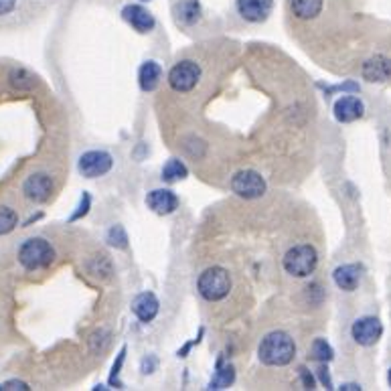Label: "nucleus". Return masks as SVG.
<instances>
[{
	"label": "nucleus",
	"instance_id": "f257e3e1",
	"mask_svg": "<svg viewBox=\"0 0 391 391\" xmlns=\"http://www.w3.org/2000/svg\"><path fill=\"white\" fill-rule=\"evenodd\" d=\"M296 355V345L294 338L290 337L284 331H272L266 337L262 338L258 357L260 361L267 367H284L288 363H292V359Z\"/></svg>",
	"mask_w": 391,
	"mask_h": 391
},
{
	"label": "nucleus",
	"instance_id": "f03ea898",
	"mask_svg": "<svg viewBox=\"0 0 391 391\" xmlns=\"http://www.w3.org/2000/svg\"><path fill=\"white\" fill-rule=\"evenodd\" d=\"M17 258L18 264L27 272H39L53 264L55 249L45 237H29L27 241L20 244Z\"/></svg>",
	"mask_w": 391,
	"mask_h": 391
},
{
	"label": "nucleus",
	"instance_id": "7ed1b4c3",
	"mask_svg": "<svg viewBox=\"0 0 391 391\" xmlns=\"http://www.w3.org/2000/svg\"><path fill=\"white\" fill-rule=\"evenodd\" d=\"M199 294L207 300V303H219L223 300L230 290H232V278H230V272L225 267H207L201 276H199Z\"/></svg>",
	"mask_w": 391,
	"mask_h": 391
},
{
	"label": "nucleus",
	"instance_id": "20e7f679",
	"mask_svg": "<svg viewBox=\"0 0 391 391\" xmlns=\"http://www.w3.org/2000/svg\"><path fill=\"white\" fill-rule=\"evenodd\" d=\"M319 266V253L308 244L294 246L286 251L284 270L294 278H308Z\"/></svg>",
	"mask_w": 391,
	"mask_h": 391
},
{
	"label": "nucleus",
	"instance_id": "39448f33",
	"mask_svg": "<svg viewBox=\"0 0 391 391\" xmlns=\"http://www.w3.org/2000/svg\"><path fill=\"white\" fill-rule=\"evenodd\" d=\"M199 79H201V67L195 61H189V59L178 61L168 73V86L178 93H187V91L195 89Z\"/></svg>",
	"mask_w": 391,
	"mask_h": 391
},
{
	"label": "nucleus",
	"instance_id": "423d86ee",
	"mask_svg": "<svg viewBox=\"0 0 391 391\" xmlns=\"http://www.w3.org/2000/svg\"><path fill=\"white\" fill-rule=\"evenodd\" d=\"M232 191L241 199H260L266 193V180L256 171H239L232 178Z\"/></svg>",
	"mask_w": 391,
	"mask_h": 391
},
{
	"label": "nucleus",
	"instance_id": "0eeeda50",
	"mask_svg": "<svg viewBox=\"0 0 391 391\" xmlns=\"http://www.w3.org/2000/svg\"><path fill=\"white\" fill-rule=\"evenodd\" d=\"M114 166V159L104 152V150H89L86 154H81V159L77 162L79 173L86 178H98L107 175Z\"/></svg>",
	"mask_w": 391,
	"mask_h": 391
},
{
	"label": "nucleus",
	"instance_id": "6e6552de",
	"mask_svg": "<svg viewBox=\"0 0 391 391\" xmlns=\"http://www.w3.org/2000/svg\"><path fill=\"white\" fill-rule=\"evenodd\" d=\"M22 195L31 203H45L53 195V180L47 173H33L22 183Z\"/></svg>",
	"mask_w": 391,
	"mask_h": 391
},
{
	"label": "nucleus",
	"instance_id": "1a4fd4ad",
	"mask_svg": "<svg viewBox=\"0 0 391 391\" xmlns=\"http://www.w3.org/2000/svg\"><path fill=\"white\" fill-rule=\"evenodd\" d=\"M351 335L355 338L357 345L371 347L383 335V324L379 322V319H375V317H363V319H357L353 322Z\"/></svg>",
	"mask_w": 391,
	"mask_h": 391
},
{
	"label": "nucleus",
	"instance_id": "9d476101",
	"mask_svg": "<svg viewBox=\"0 0 391 391\" xmlns=\"http://www.w3.org/2000/svg\"><path fill=\"white\" fill-rule=\"evenodd\" d=\"M274 8L272 0H237V13L248 22H264Z\"/></svg>",
	"mask_w": 391,
	"mask_h": 391
},
{
	"label": "nucleus",
	"instance_id": "9b49d317",
	"mask_svg": "<svg viewBox=\"0 0 391 391\" xmlns=\"http://www.w3.org/2000/svg\"><path fill=\"white\" fill-rule=\"evenodd\" d=\"M363 112H365V106L355 95H343L335 102V118L343 124L359 120L363 116Z\"/></svg>",
	"mask_w": 391,
	"mask_h": 391
},
{
	"label": "nucleus",
	"instance_id": "f8f14e48",
	"mask_svg": "<svg viewBox=\"0 0 391 391\" xmlns=\"http://www.w3.org/2000/svg\"><path fill=\"white\" fill-rule=\"evenodd\" d=\"M122 17L128 25H132L138 33H150L154 29V17L140 6V4H128L122 11Z\"/></svg>",
	"mask_w": 391,
	"mask_h": 391
},
{
	"label": "nucleus",
	"instance_id": "ddd939ff",
	"mask_svg": "<svg viewBox=\"0 0 391 391\" xmlns=\"http://www.w3.org/2000/svg\"><path fill=\"white\" fill-rule=\"evenodd\" d=\"M146 205L157 215H171L177 211L178 199L173 191L168 189H157L146 197Z\"/></svg>",
	"mask_w": 391,
	"mask_h": 391
},
{
	"label": "nucleus",
	"instance_id": "4468645a",
	"mask_svg": "<svg viewBox=\"0 0 391 391\" xmlns=\"http://www.w3.org/2000/svg\"><path fill=\"white\" fill-rule=\"evenodd\" d=\"M159 298L152 292H143L134 298L132 303V312L143 320V322H152L159 314Z\"/></svg>",
	"mask_w": 391,
	"mask_h": 391
},
{
	"label": "nucleus",
	"instance_id": "2eb2a0df",
	"mask_svg": "<svg viewBox=\"0 0 391 391\" xmlns=\"http://www.w3.org/2000/svg\"><path fill=\"white\" fill-rule=\"evenodd\" d=\"M335 278V284L345 290V292H353L359 282H361V267L357 264H345V266H338L333 274Z\"/></svg>",
	"mask_w": 391,
	"mask_h": 391
},
{
	"label": "nucleus",
	"instance_id": "dca6fc26",
	"mask_svg": "<svg viewBox=\"0 0 391 391\" xmlns=\"http://www.w3.org/2000/svg\"><path fill=\"white\" fill-rule=\"evenodd\" d=\"M363 77L367 81H387L391 77V61L385 57H373V59L365 61Z\"/></svg>",
	"mask_w": 391,
	"mask_h": 391
},
{
	"label": "nucleus",
	"instance_id": "f3484780",
	"mask_svg": "<svg viewBox=\"0 0 391 391\" xmlns=\"http://www.w3.org/2000/svg\"><path fill=\"white\" fill-rule=\"evenodd\" d=\"M162 79V67L157 61H146L138 72V84L143 91H154Z\"/></svg>",
	"mask_w": 391,
	"mask_h": 391
},
{
	"label": "nucleus",
	"instance_id": "a211bd4d",
	"mask_svg": "<svg viewBox=\"0 0 391 391\" xmlns=\"http://www.w3.org/2000/svg\"><path fill=\"white\" fill-rule=\"evenodd\" d=\"M322 11V0H292V13L303 20L317 18Z\"/></svg>",
	"mask_w": 391,
	"mask_h": 391
},
{
	"label": "nucleus",
	"instance_id": "6ab92c4d",
	"mask_svg": "<svg viewBox=\"0 0 391 391\" xmlns=\"http://www.w3.org/2000/svg\"><path fill=\"white\" fill-rule=\"evenodd\" d=\"M187 175H189L187 166H185L178 159H171L164 166H162V178H164L166 183H177V180H183V178H187Z\"/></svg>",
	"mask_w": 391,
	"mask_h": 391
},
{
	"label": "nucleus",
	"instance_id": "aec40b11",
	"mask_svg": "<svg viewBox=\"0 0 391 391\" xmlns=\"http://www.w3.org/2000/svg\"><path fill=\"white\" fill-rule=\"evenodd\" d=\"M177 13H178V18H180L185 25H193V22L199 20L201 6H199L197 0H185V2H180V4L177 6Z\"/></svg>",
	"mask_w": 391,
	"mask_h": 391
},
{
	"label": "nucleus",
	"instance_id": "412c9836",
	"mask_svg": "<svg viewBox=\"0 0 391 391\" xmlns=\"http://www.w3.org/2000/svg\"><path fill=\"white\" fill-rule=\"evenodd\" d=\"M18 225V215L15 209L0 205V235H8L11 232H15Z\"/></svg>",
	"mask_w": 391,
	"mask_h": 391
},
{
	"label": "nucleus",
	"instance_id": "4be33fe9",
	"mask_svg": "<svg viewBox=\"0 0 391 391\" xmlns=\"http://www.w3.org/2000/svg\"><path fill=\"white\" fill-rule=\"evenodd\" d=\"M8 79H11V86L17 89H31L37 86V77L27 69H13Z\"/></svg>",
	"mask_w": 391,
	"mask_h": 391
},
{
	"label": "nucleus",
	"instance_id": "5701e85b",
	"mask_svg": "<svg viewBox=\"0 0 391 391\" xmlns=\"http://www.w3.org/2000/svg\"><path fill=\"white\" fill-rule=\"evenodd\" d=\"M310 355H312V359L320 361V363H329L335 353H333V347H331L324 338H317V340L312 343V347H310Z\"/></svg>",
	"mask_w": 391,
	"mask_h": 391
},
{
	"label": "nucleus",
	"instance_id": "b1692460",
	"mask_svg": "<svg viewBox=\"0 0 391 391\" xmlns=\"http://www.w3.org/2000/svg\"><path fill=\"white\" fill-rule=\"evenodd\" d=\"M233 379H235V371H233V367H223V369H219L215 377L211 379V383H209V387L211 390H225V387H230L233 383Z\"/></svg>",
	"mask_w": 391,
	"mask_h": 391
},
{
	"label": "nucleus",
	"instance_id": "393cba45",
	"mask_svg": "<svg viewBox=\"0 0 391 391\" xmlns=\"http://www.w3.org/2000/svg\"><path fill=\"white\" fill-rule=\"evenodd\" d=\"M107 241H110V246H114V248L124 249L126 246H128V235H126L124 227H122V225H114V227L107 232Z\"/></svg>",
	"mask_w": 391,
	"mask_h": 391
},
{
	"label": "nucleus",
	"instance_id": "a878e982",
	"mask_svg": "<svg viewBox=\"0 0 391 391\" xmlns=\"http://www.w3.org/2000/svg\"><path fill=\"white\" fill-rule=\"evenodd\" d=\"M29 383L20 381V379H8L4 383H0V391H29Z\"/></svg>",
	"mask_w": 391,
	"mask_h": 391
},
{
	"label": "nucleus",
	"instance_id": "bb28decb",
	"mask_svg": "<svg viewBox=\"0 0 391 391\" xmlns=\"http://www.w3.org/2000/svg\"><path fill=\"white\" fill-rule=\"evenodd\" d=\"M89 203H91V197L88 195V193H84V197H81V203H79V211L77 213H73L72 215V221H75V219H79L81 215H86L89 211Z\"/></svg>",
	"mask_w": 391,
	"mask_h": 391
},
{
	"label": "nucleus",
	"instance_id": "cd10ccee",
	"mask_svg": "<svg viewBox=\"0 0 391 391\" xmlns=\"http://www.w3.org/2000/svg\"><path fill=\"white\" fill-rule=\"evenodd\" d=\"M15 6H17V0H0V17L13 13Z\"/></svg>",
	"mask_w": 391,
	"mask_h": 391
},
{
	"label": "nucleus",
	"instance_id": "c85d7f7f",
	"mask_svg": "<svg viewBox=\"0 0 391 391\" xmlns=\"http://www.w3.org/2000/svg\"><path fill=\"white\" fill-rule=\"evenodd\" d=\"M300 371H303L304 385H306V387H308V390H312V387H314V379H312V377H310V375H308V371H306V369H300Z\"/></svg>",
	"mask_w": 391,
	"mask_h": 391
},
{
	"label": "nucleus",
	"instance_id": "c756f323",
	"mask_svg": "<svg viewBox=\"0 0 391 391\" xmlns=\"http://www.w3.org/2000/svg\"><path fill=\"white\" fill-rule=\"evenodd\" d=\"M324 371H326V369H319L320 379H322V383H324V385H326V387L331 390V379H329V375L324 373Z\"/></svg>",
	"mask_w": 391,
	"mask_h": 391
},
{
	"label": "nucleus",
	"instance_id": "7c9ffc66",
	"mask_svg": "<svg viewBox=\"0 0 391 391\" xmlns=\"http://www.w3.org/2000/svg\"><path fill=\"white\" fill-rule=\"evenodd\" d=\"M340 390H361L359 385H355V383H347V385H343Z\"/></svg>",
	"mask_w": 391,
	"mask_h": 391
},
{
	"label": "nucleus",
	"instance_id": "2f4dec72",
	"mask_svg": "<svg viewBox=\"0 0 391 391\" xmlns=\"http://www.w3.org/2000/svg\"><path fill=\"white\" fill-rule=\"evenodd\" d=\"M387 381H390V385H391V369H390V375H387Z\"/></svg>",
	"mask_w": 391,
	"mask_h": 391
}]
</instances>
